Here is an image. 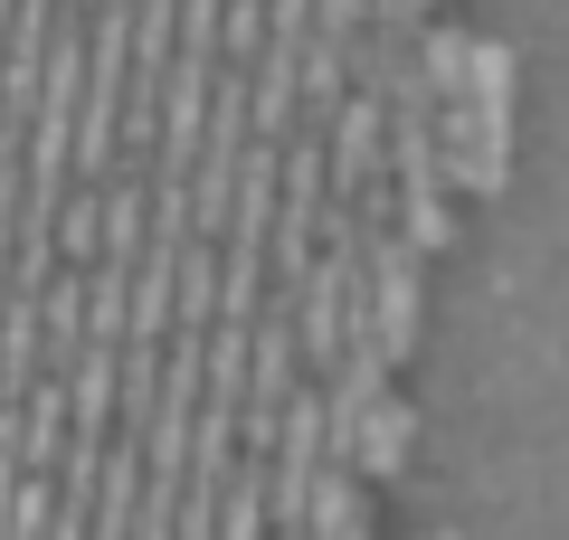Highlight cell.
<instances>
[{"instance_id":"6da1fadb","label":"cell","mask_w":569,"mask_h":540,"mask_svg":"<svg viewBox=\"0 0 569 540\" xmlns=\"http://www.w3.org/2000/svg\"><path fill=\"white\" fill-rule=\"evenodd\" d=\"M351 446H361V464H370V474H389V464H399V446H408V418H399V408H370Z\"/></svg>"}]
</instances>
